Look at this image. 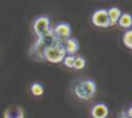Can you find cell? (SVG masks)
Instances as JSON below:
<instances>
[{"label": "cell", "instance_id": "cell-14", "mask_svg": "<svg viewBox=\"0 0 132 118\" xmlns=\"http://www.w3.org/2000/svg\"><path fill=\"white\" fill-rule=\"evenodd\" d=\"M63 63H64L65 67H68V68H73V64H75V57H73V55H65Z\"/></svg>", "mask_w": 132, "mask_h": 118}, {"label": "cell", "instance_id": "cell-2", "mask_svg": "<svg viewBox=\"0 0 132 118\" xmlns=\"http://www.w3.org/2000/svg\"><path fill=\"white\" fill-rule=\"evenodd\" d=\"M96 92V85L92 80H84L75 87V94L77 98L82 100H88L91 99Z\"/></svg>", "mask_w": 132, "mask_h": 118}, {"label": "cell", "instance_id": "cell-15", "mask_svg": "<svg viewBox=\"0 0 132 118\" xmlns=\"http://www.w3.org/2000/svg\"><path fill=\"white\" fill-rule=\"evenodd\" d=\"M127 114H128V117L130 118H132V107L128 109V112H127Z\"/></svg>", "mask_w": 132, "mask_h": 118}, {"label": "cell", "instance_id": "cell-4", "mask_svg": "<svg viewBox=\"0 0 132 118\" xmlns=\"http://www.w3.org/2000/svg\"><path fill=\"white\" fill-rule=\"evenodd\" d=\"M49 30H50V19L47 17L43 15V17H39L35 21V23H34V31L37 35V37L44 36Z\"/></svg>", "mask_w": 132, "mask_h": 118}, {"label": "cell", "instance_id": "cell-7", "mask_svg": "<svg viewBox=\"0 0 132 118\" xmlns=\"http://www.w3.org/2000/svg\"><path fill=\"white\" fill-rule=\"evenodd\" d=\"M109 114V108L105 104H95L91 109L92 118H106Z\"/></svg>", "mask_w": 132, "mask_h": 118}, {"label": "cell", "instance_id": "cell-10", "mask_svg": "<svg viewBox=\"0 0 132 118\" xmlns=\"http://www.w3.org/2000/svg\"><path fill=\"white\" fill-rule=\"evenodd\" d=\"M118 23L123 28H130L132 26V15L130 13H122V15L118 19Z\"/></svg>", "mask_w": 132, "mask_h": 118}, {"label": "cell", "instance_id": "cell-11", "mask_svg": "<svg viewBox=\"0 0 132 118\" xmlns=\"http://www.w3.org/2000/svg\"><path fill=\"white\" fill-rule=\"evenodd\" d=\"M123 44H125V46H127L128 49H132V30H128V31H126L125 34H123Z\"/></svg>", "mask_w": 132, "mask_h": 118}, {"label": "cell", "instance_id": "cell-5", "mask_svg": "<svg viewBox=\"0 0 132 118\" xmlns=\"http://www.w3.org/2000/svg\"><path fill=\"white\" fill-rule=\"evenodd\" d=\"M54 35L56 39H59L60 41H65L67 39H69L71 34H72V28L68 23H59L55 26V28L53 30Z\"/></svg>", "mask_w": 132, "mask_h": 118}, {"label": "cell", "instance_id": "cell-1", "mask_svg": "<svg viewBox=\"0 0 132 118\" xmlns=\"http://www.w3.org/2000/svg\"><path fill=\"white\" fill-rule=\"evenodd\" d=\"M65 55H67V53H65L63 41L56 40L55 42H53L50 46H47L44 50L43 58L50 63H60L64 60Z\"/></svg>", "mask_w": 132, "mask_h": 118}, {"label": "cell", "instance_id": "cell-8", "mask_svg": "<svg viewBox=\"0 0 132 118\" xmlns=\"http://www.w3.org/2000/svg\"><path fill=\"white\" fill-rule=\"evenodd\" d=\"M4 118H24L23 109L21 107H10L5 111Z\"/></svg>", "mask_w": 132, "mask_h": 118}, {"label": "cell", "instance_id": "cell-9", "mask_svg": "<svg viewBox=\"0 0 132 118\" xmlns=\"http://www.w3.org/2000/svg\"><path fill=\"white\" fill-rule=\"evenodd\" d=\"M106 12H108V17H109V21H110V26L118 23V19H119V17L122 15L121 9L117 8V6H113V8H110V9L106 10Z\"/></svg>", "mask_w": 132, "mask_h": 118}, {"label": "cell", "instance_id": "cell-6", "mask_svg": "<svg viewBox=\"0 0 132 118\" xmlns=\"http://www.w3.org/2000/svg\"><path fill=\"white\" fill-rule=\"evenodd\" d=\"M64 49H65V53L67 55H73L78 51L80 49V44H78V40L77 39H73V37H69L64 41Z\"/></svg>", "mask_w": 132, "mask_h": 118}, {"label": "cell", "instance_id": "cell-3", "mask_svg": "<svg viewBox=\"0 0 132 118\" xmlns=\"http://www.w3.org/2000/svg\"><path fill=\"white\" fill-rule=\"evenodd\" d=\"M91 19H92V23L96 27H101V28L110 27V21H109V17H108V12L105 9H99V10L94 12Z\"/></svg>", "mask_w": 132, "mask_h": 118}, {"label": "cell", "instance_id": "cell-12", "mask_svg": "<svg viewBox=\"0 0 132 118\" xmlns=\"http://www.w3.org/2000/svg\"><path fill=\"white\" fill-rule=\"evenodd\" d=\"M85 66H86V60L84 57H75V64H73L75 69H84Z\"/></svg>", "mask_w": 132, "mask_h": 118}, {"label": "cell", "instance_id": "cell-13", "mask_svg": "<svg viewBox=\"0 0 132 118\" xmlns=\"http://www.w3.org/2000/svg\"><path fill=\"white\" fill-rule=\"evenodd\" d=\"M31 92L35 95V96H41L44 94V87L41 83H34L31 86Z\"/></svg>", "mask_w": 132, "mask_h": 118}]
</instances>
